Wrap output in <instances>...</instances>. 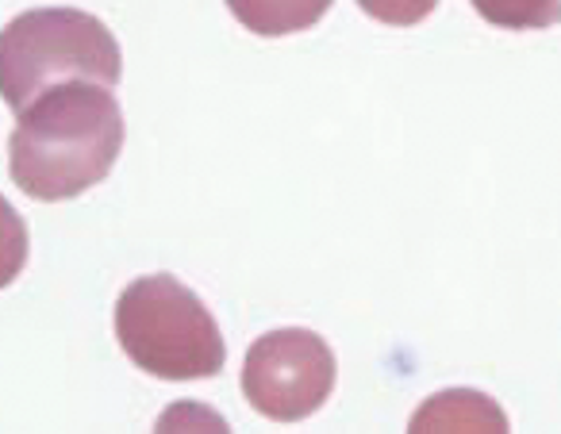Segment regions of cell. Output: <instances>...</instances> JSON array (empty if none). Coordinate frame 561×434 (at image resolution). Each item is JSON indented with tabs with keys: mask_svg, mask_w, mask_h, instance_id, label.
Instances as JSON below:
<instances>
[{
	"mask_svg": "<svg viewBox=\"0 0 561 434\" xmlns=\"http://www.w3.org/2000/svg\"><path fill=\"white\" fill-rule=\"evenodd\" d=\"M484 24L500 32H542L561 24V0H469Z\"/></svg>",
	"mask_w": 561,
	"mask_h": 434,
	"instance_id": "52a82bcc",
	"label": "cell"
},
{
	"mask_svg": "<svg viewBox=\"0 0 561 434\" xmlns=\"http://www.w3.org/2000/svg\"><path fill=\"white\" fill-rule=\"evenodd\" d=\"M339 365L331 346L308 327H280L247 350L242 392L257 415L273 423H300L328 403Z\"/></svg>",
	"mask_w": 561,
	"mask_h": 434,
	"instance_id": "277c9868",
	"label": "cell"
},
{
	"mask_svg": "<svg viewBox=\"0 0 561 434\" xmlns=\"http://www.w3.org/2000/svg\"><path fill=\"white\" fill-rule=\"evenodd\" d=\"M116 339L135 369L162 380L216 377L227 362L224 334L211 311L170 273L135 277L119 293Z\"/></svg>",
	"mask_w": 561,
	"mask_h": 434,
	"instance_id": "3957f363",
	"label": "cell"
},
{
	"mask_svg": "<svg viewBox=\"0 0 561 434\" xmlns=\"http://www.w3.org/2000/svg\"><path fill=\"white\" fill-rule=\"evenodd\" d=\"M124 55L93 12L32 9L0 32V96L12 112H24L35 96L62 81L119 85Z\"/></svg>",
	"mask_w": 561,
	"mask_h": 434,
	"instance_id": "7a4b0ae2",
	"label": "cell"
},
{
	"mask_svg": "<svg viewBox=\"0 0 561 434\" xmlns=\"http://www.w3.org/2000/svg\"><path fill=\"white\" fill-rule=\"evenodd\" d=\"M412 431H507V415L484 392L446 388L415 411Z\"/></svg>",
	"mask_w": 561,
	"mask_h": 434,
	"instance_id": "5b68a950",
	"label": "cell"
},
{
	"mask_svg": "<svg viewBox=\"0 0 561 434\" xmlns=\"http://www.w3.org/2000/svg\"><path fill=\"white\" fill-rule=\"evenodd\" d=\"M358 9L374 16L377 24L389 27H412L423 24L438 9V0H358Z\"/></svg>",
	"mask_w": 561,
	"mask_h": 434,
	"instance_id": "9c48e42d",
	"label": "cell"
},
{
	"mask_svg": "<svg viewBox=\"0 0 561 434\" xmlns=\"http://www.w3.org/2000/svg\"><path fill=\"white\" fill-rule=\"evenodd\" d=\"M27 250H32V239H27L24 216L0 196V288H9L24 273Z\"/></svg>",
	"mask_w": 561,
	"mask_h": 434,
	"instance_id": "ba28073f",
	"label": "cell"
},
{
	"mask_svg": "<svg viewBox=\"0 0 561 434\" xmlns=\"http://www.w3.org/2000/svg\"><path fill=\"white\" fill-rule=\"evenodd\" d=\"M124 150V112L101 81H62L35 96L12 132V181L32 201H70L101 185Z\"/></svg>",
	"mask_w": 561,
	"mask_h": 434,
	"instance_id": "6da1fadb",
	"label": "cell"
},
{
	"mask_svg": "<svg viewBox=\"0 0 561 434\" xmlns=\"http://www.w3.org/2000/svg\"><path fill=\"white\" fill-rule=\"evenodd\" d=\"M335 0H227L231 16L262 39H280L316 27Z\"/></svg>",
	"mask_w": 561,
	"mask_h": 434,
	"instance_id": "8992f818",
	"label": "cell"
}]
</instances>
